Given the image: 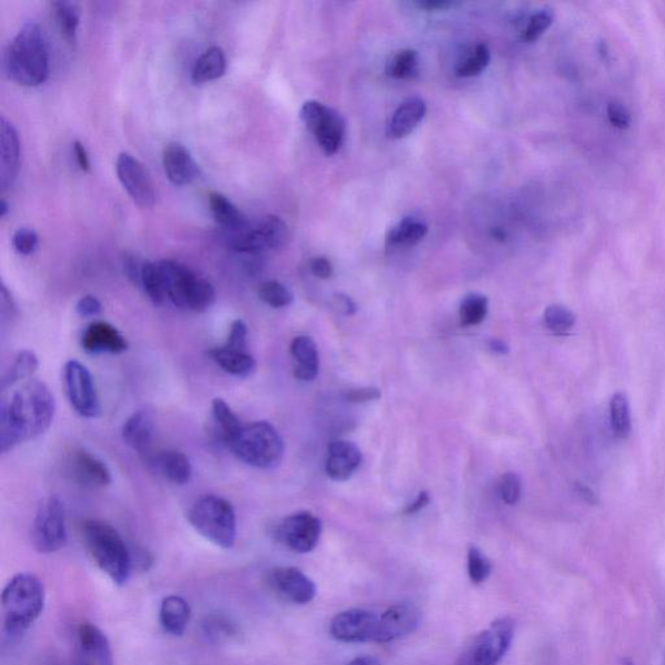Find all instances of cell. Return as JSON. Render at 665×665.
<instances>
[{
  "label": "cell",
  "mask_w": 665,
  "mask_h": 665,
  "mask_svg": "<svg viewBox=\"0 0 665 665\" xmlns=\"http://www.w3.org/2000/svg\"><path fill=\"white\" fill-rule=\"evenodd\" d=\"M56 412L54 394L45 382L26 381L0 407V449L6 454L21 443L36 440L51 427Z\"/></svg>",
  "instance_id": "6da1fadb"
},
{
  "label": "cell",
  "mask_w": 665,
  "mask_h": 665,
  "mask_svg": "<svg viewBox=\"0 0 665 665\" xmlns=\"http://www.w3.org/2000/svg\"><path fill=\"white\" fill-rule=\"evenodd\" d=\"M8 77L17 85L36 88L49 78L50 56L45 34L36 23H26L6 52Z\"/></svg>",
  "instance_id": "7a4b0ae2"
},
{
  "label": "cell",
  "mask_w": 665,
  "mask_h": 665,
  "mask_svg": "<svg viewBox=\"0 0 665 665\" xmlns=\"http://www.w3.org/2000/svg\"><path fill=\"white\" fill-rule=\"evenodd\" d=\"M45 585L32 573H19L2 593L3 633L11 640L23 637L45 610Z\"/></svg>",
  "instance_id": "3957f363"
},
{
  "label": "cell",
  "mask_w": 665,
  "mask_h": 665,
  "mask_svg": "<svg viewBox=\"0 0 665 665\" xmlns=\"http://www.w3.org/2000/svg\"><path fill=\"white\" fill-rule=\"evenodd\" d=\"M82 536L91 558L113 584L128 582L133 568L132 554L123 537L112 525L101 520H88L82 525Z\"/></svg>",
  "instance_id": "277c9868"
},
{
  "label": "cell",
  "mask_w": 665,
  "mask_h": 665,
  "mask_svg": "<svg viewBox=\"0 0 665 665\" xmlns=\"http://www.w3.org/2000/svg\"><path fill=\"white\" fill-rule=\"evenodd\" d=\"M229 447L241 462L259 469L277 467L285 452L280 434L267 421L243 425Z\"/></svg>",
  "instance_id": "5b68a950"
},
{
  "label": "cell",
  "mask_w": 665,
  "mask_h": 665,
  "mask_svg": "<svg viewBox=\"0 0 665 665\" xmlns=\"http://www.w3.org/2000/svg\"><path fill=\"white\" fill-rule=\"evenodd\" d=\"M167 298L178 308L204 312L214 306L216 291L211 282L199 277L184 264L163 260L159 262Z\"/></svg>",
  "instance_id": "8992f818"
},
{
  "label": "cell",
  "mask_w": 665,
  "mask_h": 665,
  "mask_svg": "<svg viewBox=\"0 0 665 665\" xmlns=\"http://www.w3.org/2000/svg\"><path fill=\"white\" fill-rule=\"evenodd\" d=\"M189 523L207 541L221 549H232L237 540V516L230 502L216 495L198 499L190 508Z\"/></svg>",
  "instance_id": "52a82bcc"
},
{
  "label": "cell",
  "mask_w": 665,
  "mask_h": 665,
  "mask_svg": "<svg viewBox=\"0 0 665 665\" xmlns=\"http://www.w3.org/2000/svg\"><path fill=\"white\" fill-rule=\"evenodd\" d=\"M515 636V621L501 617L477 634L455 665H498L510 650Z\"/></svg>",
  "instance_id": "ba28073f"
},
{
  "label": "cell",
  "mask_w": 665,
  "mask_h": 665,
  "mask_svg": "<svg viewBox=\"0 0 665 665\" xmlns=\"http://www.w3.org/2000/svg\"><path fill=\"white\" fill-rule=\"evenodd\" d=\"M67 514L58 497H49L34 517L32 541L38 553L54 554L67 543Z\"/></svg>",
  "instance_id": "9c48e42d"
},
{
  "label": "cell",
  "mask_w": 665,
  "mask_h": 665,
  "mask_svg": "<svg viewBox=\"0 0 665 665\" xmlns=\"http://www.w3.org/2000/svg\"><path fill=\"white\" fill-rule=\"evenodd\" d=\"M301 119L325 154L334 155L341 149L346 136V123L337 111L323 103L308 101L301 108Z\"/></svg>",
  "instance_id": "30bf717a"
},
{
  "label": "cell",
  "mask_w": 665,
  "mask_h": 665,
  "mask_svg": "<svg viewBox=\"0 0 665 665\" xmlns=\"http://www.w3.org/2000/svg\"><path fill=\"white\" fill-rule=\"evenodd\" d=\"M63 378L68 401L78 415L86 419H95L101 415L98 391L93 376L84 364L69 360L64 365Z\"/></svg>",
  "instance_id": "8fae6325"
},
{
  "label": "cell",
  "mask_w": 665,
  "mask_h": 665,
  "mask_svg": "<svg viewBox=\"0 0 665 665\" xmlns=\"http://www.w3.org/2000/svg\"><path fill=\"white\" fill-rule=\"evenodd\" d=\"M323 525L312 512L301 511L282 520L277 528V538L288 549L298 554L311 553L319 543Z\"/></svg>",
  "instance_id": "7c38bea8"
},
{
  "label": "cell",
  "mask_w": 665,
  "mask_h": 665,
  "mask_svg": "<svg viewBox=\"0 0 665 665\" xmlns=\"http://www.w3.org/2000/svg\"><path fill=\"white\" fill-rule=\"evenodd\" d=\"M117 177L126 193L142 208H152L156 202L155 184L145 165L128 152H121L116 160Z\"/></svg>",
  "instance_id": "4fadbf2b"
},
{
  "label": "cell",
  "mask_w": 665,
  "mask_h": 665,
  "mask_svg": "<svg viewBox=\"0 0 665 665\" xmlns=\"http://www.w3.org/2000/svg\"><path fill=\"white\" fill-rule=\"evenodd\" d=\"M288 225L278 216L264 217L262 223L239 236L233 243L234 249L245 254H260L267 250L284 249L289 242Z\"/></svg>",
  "instance_id": "5bb4252c"
},
{
  "label": "cell",
  "mask_w": 665,
  "mask_h": 665,
  "mask_svg": "<svg viewBox=\"0 0 665 665\" xmlns=\"http://www.w3.org/2000/svg\"><path fill=\"white\" fill-rule=\"evenodd\" d=\"M380 616L371 611L352 608L339 612L330 621L329 633L334 640L346 643L375 642Z\"/></svg>",
  "instance_id": "9a60e30c"
},
{
  "label": "cell",
  "mask_w": 665,
  "mask_h": 665,
  "mask_svg": "<svg viewBox=\"0 0 665 665\" xmlns=\"http://www.w3.org/2000/svg\"><path fill=\"white\" fill-rule=\"evenodd\" d=\"M268 585L278 597L295 604H307L316 597V585L301 569L278 567L268 573Z\"/></svg>",
  "instance_id": "2e32d148"
},
{
  "label": "cell",
  "mask_w": 665,
  "mask_h": 665,
  "mask_svg": "<svg viewBox=\"0 0 665 665\" xmlns=\"http://www.w3.org/2000/svg\"><path fill=\"white\" fill-rule=\"evenodd\" d=\"M420 624V611L411 603H399L390 607L378 620L376 643L401 640L414 633Z\"/></svg>",
  "instance_id": "e0dca14e"
},
{
  "label": "cell",
  "mask_w": 665,
  "mask_h": 665,
  "mask_svg": "<svg viewBox=\"0 0 665 665\" xmlns=\"http://www.w3.org/2000/svg\"><path fill=\"white\" fill-rule=\"evenodd\" d=\"M68 472L86 488H106L112 482L111 471L97 456L84 449L73 450L68 458Z\"/></svg>",
  "instance_id": "ac0fdd59"
},
{
  "label": "cell",
  "mask_w": 665,
  "mask_h": 665,
  "mask_svg": "<svg viewBox=\"0 0 665 665\" xmlns=\"http://www.w3.org/2000/svg\"><path fill=\"white\" fill-rule=\"evenodd\" d=\"M20 169V139L6 117L0 119V186L11 188Z\"/></svg>",
  "instance_id": "d6986e66"
},
{
  "label": "cell",
  "mask_w": 665,
  "mask_h": 665,
  "mask_svg": "<svg viewBox=\"0 0 665 665\" xmlns=\"http://www.w3.org/2000/svg\"><path fill=\"white\" fill-rule=\"evenodd\" d=\"M81 346L89 354H123L128 350V341L123 334L106 321H95L85 330Z\"/></svg>",
  "instance_id": "ffe728a7"
},
{
  "label": "cell",
  "mask_w": 665,
  "mask_h": 665,
  "mask_svg": "<svg viewBox=\"0 0 665 665\" xmlns=\"http://www.w3.org/2000/svg\"><path fill=\"white\" fill-rule=\"evenodd\" d=\"M362 451L355 443L333 441L329 445L325 471L333 481H347L362 464Z\"/></svg>",
  "instance_id": "44dd1931"
},
{
  "label": "cell",
  "mask_w": 665,
  "mask_h": 665,
  "mask_svg": "<svg viewBox=\"0 0 665 665\" xmlns=\"http://www.w3.org/2000/svg\"><path fill=\"white\" fill-rule=\"evenodd\" d=\"M163 165L168 180L176 186H185L197 180L199 167L186 147L171 143L165 147Z\"/></svg>",
  "instance_id": "7402d4cb"
},
{
  "label": "cell",
  "mask_w": 665,
  "mask_h": 665,
  "mask_svg": "<svg viewBox=\"0 0 665 665\" xmlns=\"http://www.w3.org/2000/svg\"><path fill=\"white\" fill-rule=\"evenodd\" d=\"M290 355L293 359L294 377L299 381L311 382L319 375V350L311 337L298 336L290 345Z\"/></svg>",
  "instance_id": "603a6c76"
},
{
  "label": "cell",
  "mask_w": 665,
  "mask_h": 665,
  "mask_svg": "<svg viewBox=\"0 0 665 665\" xmlns=\"http://www.w3.org/2000/svg\"><path fill=\"white\" fill-rule=\"evenodd\" d=\"M123 440L130 449L147 454L150 451L155 436V421L151 412L139 410L126 419L123 430Z\"/></svg>",
  "instance_id": "cb8c5ba5"
},
{
  "label": "cell",
  "mask_w": 665,
  "mask_h": 665,
  "mask_svg": "<svg viewBox=\"0 0 665 665\" xmlns=\"http://www.w3.org/2000/svg\"><path fill=\"white\" fill-rule=\"evenodd\" d=\"M77 638L86 662L93 665H113L110 642L101 629L90 623L81 624L77 630Z\"/></svg>",
  "instance_id": "d4e9b609"
},
{
  "label": "cell",
  "mask_w": 665,
  "mask_h": 665,
  "mask_svg": "<svg viewBox=\"0 0 665 665\" xmlns=\"http://www.w3.org/2000/svg\"><path fill=\"white\" fill-rule=\"evenodd\" d=\"M427 113V104L421 98L404 101L394 112L388 125V136L393 139L407 137L416 129Z\"/></svg>",
  "instance_id": "484cf974"
},
{
  "label": "cell",
  "mask_w": 665,
  "mask_h": 665,
  "mask_svg": "<svg viewBox=\"0 0 665 665\" xmlns=\"http://www.w3.org/2000/svg\"><path fill=\"white\" fill-rule=\"evenodd\" d=\"M191 616V608L184 598L177 595H169L164 598L160 606V624L168 634L173 637L184 636L188 628Z\"/></svg>",
  "instance_id": "4316f807"
},
{
  "label": "cell",
  "mask_w": 665,
  "mask_h": 665,
  "mask_svg": "<svg viewBox=\"0 0 665 665\" xmlns=\"http://www.w3.org/2000/svg\"><path fill=\"white\" fill-rule=\"evenodd\" d=\"M155 468L165 480L176 485H186L191 480V468L188 456L180 451L169 450L160 452L154 458Z\"/></svg>",
  "instance_id": "83f0119b"
},
{
  "label": "cell",
  "mask_w": 665,
  "mask_h": 665,
  "mask_svg": "<svg viewBox=\"0 0 665 665\" xmlns=\"http://www.w3.org/2000/svg\"><path fill=\"white\" fill-rule=\"evenodd\" d=\"M210 356L224 372L237 377H247L254 373L256 362L249 351L220 346L210 350Z\"/></svg>",
  "instance_id": "f1b7e54d"
},
{
  "label": "cell",
  "mask_w": 665,
  "mask_h": 665,
  "mask_svg": "<svg viewBox=\"0 0 665 665\" xmlns=\"http://www.w3.org/2000/svg\"><path fill=\"white\" fill-rule=\"evenodd\" d=\"M212 420H214V430L216 436L220 438L225 445H230L237 434L241 432L243 424L234 414L229 404L224 399L216 398L212 402Z\"/></svg>",
  "instance_id": "f546056e"
},
{
  "label": "cell",
  "mask_w": 665,
  "mask_h": 665,
  "mask_svg": "<svg viewBox=\"0 0 665 665\" xmlns=\"http://www.w3.org/2000/svg\"><path fill=\"white\" fill-rule=\"evenodd\" d=\"M226 71V59L224 51L220 47L214 46L208 49L195 63L191 80L194 84H204V82L215 81L224 76Z\"/></svg>",
  "instance_id": "4dcf8cb0"
},
{
  "label": "cell",
  "mask_w": 665,
  "mask_h": 665,
  "mask_svg": "<svg viewBox=\"0 0 665 665\" xmlns=\"http://www.w3.org/2000/svg\"><path fill=\"white\" fill-rule=\"evenodd\" d=\"M428 234V225L424 221L406 217L391 228L386 242L391 247H412L421 242Z\"/></svg>",
  "instance_id": "1f68e13d"
},
{
  "label": "cell",
  "mask_w": 665,
  "mask_h": 665,
  "mask_svg": "<svg viewBox=\"0 0 665 665\" xmlns=\"http://www.w3.org/2000/svg\"><path fill=\"white\" fill-rule=\"evenodd\" d=\"M38 358L33 351H20L15 358V362L7 369L2 377V391L6 393L8 389L19 384V382L32 380L34 373L38 369Z\"/></svg>",
  "instance_id": "d6a6232c"
},
{
  "label": "cell",
  "mask_w": 665,
  "mask_h": 665,
  "mask_svg": "<svg viewBox=\"0 0 665 665\" xmlns=\"http://www.w3.org/2000/svg\"><path fill=\"white\" fill-rule=\"evenodd\" d=\"M52 7H54L55 19L60 32L68 42L75 43L78 25H80V6L76 2L60 0V2L52 3Z\"/></svg>",
  "instance_id": "836d02e7"
},
{
  "label": "cell",
  "mask_w": 665,
  "mask_h": 665,
  "mask_svg": "<svg viewBox=\"0 0 665 665\" xmlns=\"http://www.w3.org/2000/svg\"><path fill=\"white\" fill-rule=\"evenodd\" d=\"M208 203L217 223L225 228L238 229L245 223L241 212L225 195L212 191L208 195Z\"/></svg>",
  "instance_id": "e575fe53"
},
{
  "label": "cell",
  "mask_w": 665,
  "mask_h": 665,
  "mask_svg": "<svg viewBox=\"0 0 665 665\" xmlns=\"http://www.w3.org/2000/svg\"><path fill=\"white\" fill-rule=\"evenodd\" d=\"M419 72V55L411 49L397 52L386 64V73L395 80H414Z\"/></svg>",
  "instance_id": "d590c367"
},
{
  "label": "cell",
  "mask_w": 665,
  "mask_h": 665,
  "mask_svg": "<svg viewBox=\"0 0 665 665\" xmlns=\"http://www.w3.org/2000/svg\"><path fill=\"white\" fill-rule=\"evenodd\" d=\"M141 286L147 297L156 306H162L167 301V291H165L164 280L158 263H143Z\"/></svg>",
  "instance_id": "8d00e7d4"
},
{
  "label": "cell",
  "mask_w": 665,
  "mask_h": 665,
  "mask_svg": "<svg viewBox=\"0 0 665 665\" xmlns=\"http://www.w3.org/2000/svg\"><path fill=\"white\" fill-rule=\"evenodd\" d=\"M611 427L615 436L625 440L632 430L630 407L627 395L616 393L610 403Z\"/></svg>",
  "instance_id": "74e56055"
},
{
  "label": "cell",
  "mask_w": 665,
  "mask_h": 665,
  "mask_svg": "<svg viewBox=\"0 0 665 665\" xmlns=\"http://www.w3.org/2000/svg\"><path fill=\"white\" fill-rule=\"evenodd\" d=\"M489 302L485 295L468 294L460 304L459 316L463 327H475L481 324L488 315Z\"/></svg>",
  "instance_id": "f35d334b"
},
{
  "label": "cell",
  "mask_w": 665,
  "mask_h": 665,
  "mask_svg": "<svg viewBox=\"0 0 665 665\" xmlns=\"http://www.w3.org/2000/svg\"><path fill=\"white\" fill-rule=\"evenodd\" d=\"M491 59V54L489 47L485 43H480L475 47V50L471 52L458 65H456V76L459 77H476L481 75L485 71V68L488 67Z\"/></svg>",
  "instance_id": "ab89813d"
},
{
  "label": "cell",
  "mask_w": 665,
  "mask_h": 665,
  "mask_svg": "<svg viewBox=\"0 0 665 665\" xmlns=\"http://www.w3.org/2000/svg\"><path fill=\"white\" fill-rule=\"evenodd\" d=\"M576 316L567 307L560 306V304H553L545 311V324L547 329L555 334L568 333L575 327Z\"/></svg>",
  "instance_id": "60d3db41"
},
{
  "label": "cell",
  "mask_w": 665,
  "mask_h": 665,
  "mask_svg": "<svg viewBox=\"0 0 665 665\" xmlns=\"http://www.w3.org/2000/svg\"><path fill=\"white\" fill-rule=\"evenodd\" d=\"M259 298L272 308H285L293 303V294L284 284L278 281H267L260 285Z\"/></svg>",
  "instance_id": "b9f144b4"
},
{
  "label": "cell",
  "mask_w": 665,
  "mask_h": 665,
  "mask_svg": "<svg viewBox=\"0 0 665 665\" xmlns=\"http://www.w3.org/2000/svg\"><path fill=\"white\" fill-rule=\"evenodd\" d=\"M493 571V565L490 560L482 554L476 546L469 547L468 550V576L475 585L484 584Z\"/></svg>",
  "instance_id": "7bdbcfd3"
},
{
  "label": "cell",
  "mask_w": 665,
  "mask_h": 665,
  "mask_svg": "<svg viewBox=\"0 0 665 665\" xmlns=\"http://www.w3.org/2000/svg\"><path fill=\"white\" fill-rule=\"evenodd\" d=\"M203 634L210 641L221 642L236 636L237 628L223 616L207 617L203 625Z\"/></svg>",
  "instance_id": "ee69618b"
},
{
  "label": "cell",
  "mask_w": 665,
  "mask_h": 665,
  "mask_svg": "<svg viewBox=\"0 0 665 665\" xmlns=\"http://www.w3.org/2000/svg\"><path fill=\"white\" fill-rule=\"evenodd\" d=\"M553 20L554 15L550 10H542L534 13V15L530 17L527 28L524 30V41H537V39L550 28L551 24H553Z\"/></svg>",
  "instance_id": "f6af8a7d"
},
{
  "label": "cell",
  "mask_w": 665,
  "mask_h": 665,
  "mask_svg": "<svg viewBox=\"0 0 665 665\" xmlns=\"http://www.w3.org/2000/svg\"><path fill=\"white\" fill-rule=\"evenodd\" d=\"M499 497L508 506H514L520 501L521 480L514 472H508L501 477L498 485Z\"/></svg>",
  "instance_id": "bcb514c9"
},
{
  "label": "cell",
  "mask_w": 665,
  "mask_h": 665,
  "mask_svg": "<svg viewBox=\"0 0 665 665\" xmlns=\"http://www.w3.org/2000/svg\"><path fill=\"white\" fill-rule=\"evenodd\" d=\"M38 234L33 229L20 228L13 234L12 245L21 255H32L38 247Z\"/></svg>",
  "instance_id": "7dc6e473"
},
{
  "label": "cell",
  "mask_w": 665,
  "mask_h": 665,
  "mask_svg": "<svg viewBox=\"0 0 665 665\" xmlns=\"http://www.w3.org/2000/svg\"><path fill=\"white\" fill-rule=\"evenodd\" d=\"M224 346L234 350L249 351L247 349V325L245 321H233L232 325H230L229 336Z\"/></svg>",
  "instance_id": "c3c4849f"
},
{
  "label": "cell",
  "mask_w": 665,
  "mask_h": 665,
  "mask_svg": "<svg viewBox=\"0 0 665 665\" xmlns=\"http://www.w3.org/2000/svg\"><path fill=\"white\" fill-rule=\"evenodd\" d=\"M607 116L610 123L617 129H627L632 123V117L627 107L619 102H611L607 107Z\"/></svg>",
  "instance_id": "681fc988"
},
{
  "label": "cell",
  "mask_w": 665,
  "mask_h": 665,
  "mask_svg": "<svg viewBox=\"0 0 665 665\" xmlns=\"http://www.w3.org/2000/svg\"><path fill=\"white\" fill-rule=\"evenodd\" d=\"M76 312L81 317H95L102 312V303L93 295H85L76 304Z\"/></svg>",
  "instance_id": "f907efd6"
},
{
  "label": "cell",
  "mask_w": 665,
  "mask_h": 665,
  "mask_svg": "<svg viewBox=\"0 0 665 665\" xmlns=\"http://www.w3.org/2000/svg\"><path fill=\"white\" fill-rule=\"evenodd\" d=\"M380 398L381 391L377 388L351 389L345 394L346 401L350 403H367Z\"/></svg>",
  "instance_id": "816d5d0a"
},
{
  "label": "cell",
  "mask_w": 665,
  "mask_h": 665,
  "mask_svg": "<svg viewBox=\"0 0 665 665\" xmlns=\"http://www.w3.org/2000/svg\"><path fill=\"white\" fill-rule=\"evenodd\" d=\"M312 275L321 278V280H328L333 276V265L327 258L312 259L310 264Z\"/></svg>",
  "instance_id": "f5cc1de1"
},
{
  "label": "cell",
  "mask_w": 665,
  "mask_h": 665,
  "mask_svg": "<svg viewBox=\"0 0 665 665\" xmlns=\"http://www.w3.org/2000/svg\"><path fill=\"white\" fill-rule=\"evenodd\" d=\"M334 307L337 308L339 314L345 316L354 315L356 312V304L349 295L336 294L334 295Z\"/></svg>",
  "instance_id": "db71d44e"
},
{
  "label": "cell",
  "mask_w": 665,
  "mask_h": 665,
  "mask_svg": "<svg viewBox=\"0 0 665 665\" xmlns=\"http://www.w3.org/2000/svg\"><path fill=\"white\" fill-rule=\"evenodd\" d=\"M73 151H75L77 164L81 171L90 172L91 163L88 151H86L85 146L82 145L80 141H76L73 143Z\"/></svg>",
  "instance_id": "11a10c76"
},
{
  "label": "cell",
  "mask_w": 665,
  "mask_h": 665,
  "mask_svg": "<svg viewBox=\"0 0 665 665\" xmlns=\"http://www.w3.org/2000/svg\"><path fill=\"white\" fill-rule=\"evenodd\" d=\"M416 6L425 11H445L454 7L455 3L450 0H423V2H417Z\"/></svg>",
  "instance_id": "9f6ffc18"
},
{
  "label": "cell",
  "mask_w": 665,
  "mask_h": 665,
  "mask_svg": "<svg viewBox=\"0 0 665 665\" xmlns=\"http://www.w3.org/2000/svg\"><path fill=\"white\" fill-rule=\"evenodd\" d=\"M429 502H430V497L427 491H421V493L417 495L415 501L408 504L406 510H404V514L414 515L416 514V512L423 510L424 507H427Z\"/></svg>",
  "instance_id": "6f0895ef"
},
{
  "label": "cell",
  "mask_w": 665,
  "mask_h": 665,
  "mask_svg": "<svg viewBox=\"0 0 665 665\" xmlns=\"http://www.w3.org/2000/svg\"><path fill=\"white\" fill-rule=\"evenodd\" d=\"M347 665H381V663L375 656H359Z\"/></svg>",
  "instance_id": "680465c9"
},
{
  "label": "cell",
  "mask_w": 665,
  "mask_h": 665,
  "mask_svg": "<svg viewBox=\"0 0 665 665\" xmlns=\"http://www.w3.org/2000/svg\"><path fill=\"white\" fill-rule=\"evenodd\" d=\"M490 349L493 350L494 352H497V354H507L508 352V346L506 343L501 341V339H491L489 343Z\"/></svg>",
  "instance_id": "91938a15"
},
{
  "label": "cell",
  "mask_w": 665,
  "mask_h": 665,
  "mask_svg": "<svg viewBox=\"0 0 665 665\" xmlns=\"http://www.w3.org/2000/svg\"><path fill=\"white\" fill-rule=\"evenodd\" d=\"M8 214V203L2 199L0 202V217H6Z\"/></svg>",
  "instance_id": "94428289"
},
{
  "label": "cell",
  "mask_w": 665,
  "mask_h": 665,
  "mask_svg": "<svg viewBox=\"0 0 665 665\" xmlns=\"http://www.w3.org/2000/svg\"><path fill=\"white\" fill-rule=\"evenodd\" d=\"M493 234L497 239H504V237H506V234H504L503 230L501 229H494Z\"/></svg>",
  "instance_id": "6125c7cd"
},
{
  "label": "cell",
  "mask_w": 665,
  "mask_h": 665,
  "mask_svg": "<svg viewBox=\"0 0 665 665\" xmlns=\"http://www.w3.org/2000/svg\"><path fill=\"white\" fill-rule=\"evenodd\" d=\"M620 665H634V663L630 659H623L621 660Z\"/></svg>",
  "instance_id": "be15d7a7"
},
{
  "label": "cell",
  "mask_w": 665,
  "mask_h": 665,
  "mask_svg": "<svg viewBox=\"0 0 665 665\" xmlns=\"http://www.w3.org/2000/svg\"><path fill=\"white\" fill-rule=\"evenodd\" d=\"M75 665H93V664H91L89 662H82V663H78V664H75Z\"/></svg>",
  "instance_id": "e7e4bbea"
},
{
  "label": "cell",
  "mask_w": 665,
  "mask_h": 665,
  "mask_svg": "<svg viewBox=\"0 0 665 665\" xmlns=\"http://www.w3.org/2000/svg\"><path fill=\"white\" fill-rule=\"evenodd\" d=\"M660 665H665V654L663 655L662 663H660Z\"/></svg>",
  "instance_id": "03108f58"
}]
</instances>
